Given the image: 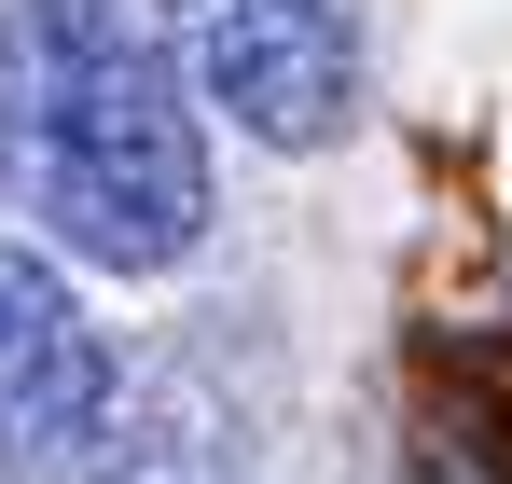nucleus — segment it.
I'll list each match as a JSON object with an SVG mask.
<instances>
[{
  "instance_id": "obj_4",
  "label": "nucleus",
  "mask_w": 512,
  "mask_h": 484,
  "mask_svg": "<svg viewBox=\"0 0 512 484\" xmlns=\"http://www.w3.org/2000/svg\"><path fill=\"white\" fill-rule=\"evenodd\" d=\"M97 484H250V457L194 374H125L97 429Z\"/></svg>"
},
{
  "instance_id": "obj_1",
  "label": "nucleus",
  "mask_w": 512,
  "mask_h": 484,
  "mask_svg": "<svg viewBox=\"0 0 512 484\" xmlns=\"http://www.w3.org/2000/svg\"><path fill=\"white\" fill-rule=\"evenodd\" d=\"M0 180L111 277H153L208 236V139L180 70L111 0H0Z\"/></svg>"
},
{
  "instance_id": "obj_3",
  "label": "nucleus",
  "mask_w": 512,
  "mask_h": 484,
  "mask_svg": "<svg viewBox=\"0 0 512 484\" xmlns=\"http://www.w3.org/2000/svg\"><path fill=\"white\" fill-rule=\"evenodd\" d=\"M111 346L97 319L42 277V263H0V443L28 457V471H97V429H111Z\"/></svg>"
},
{
  "instance_id": "obj_2",
  "label": "nucleus",
  "mask_w": 512,
  "mask_h": 484,
  "mask_svg": "<svg viewBox=\"0 0 512 484\" xmlns=\"http://www.w3.org/2000/svg\"><path fill=\"white\" fill-rule=\"evenodd\" d=\"M167 42L208 111H236L277 153H319L360 111V42L333 0H167Z\"/></svg>"
}]
</instances>
